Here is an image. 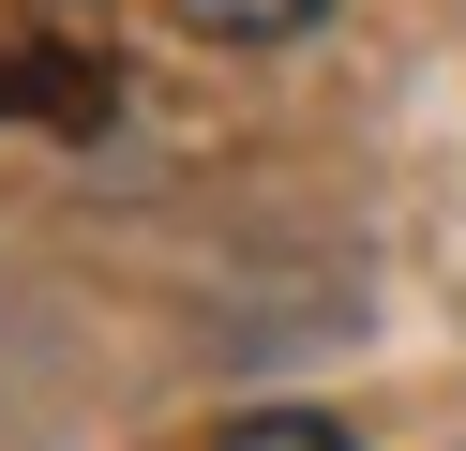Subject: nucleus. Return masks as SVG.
<instances>
[{"mask_svg":"<svg viewBox=\"0 0 466 451\" xmlns=\"http://www.w3.org/2000/svg\"><path fill=\"white\" fill-rule=\"evenodd\" d=\"M226 451H361V436L316 421V406H256V421H226Z\"/></svg>","mask_w":466,"mask_h":451,"instance_id":"obj_2","label":"nucleus"},{"mask_svg":"<svg viewBox=\"0 0 466 451\" xmlns=\"http://www.w3.org/2000/svg\"><path fill=\"white\" fill-rule=\"evenodd\" d=\"M331 0H181V30H211V46H286V30H316Z\"/></svg>","mask_w":466,"mask_h":451,"instance_id":"obj_1","label":"nucleus"}]
</instances>
